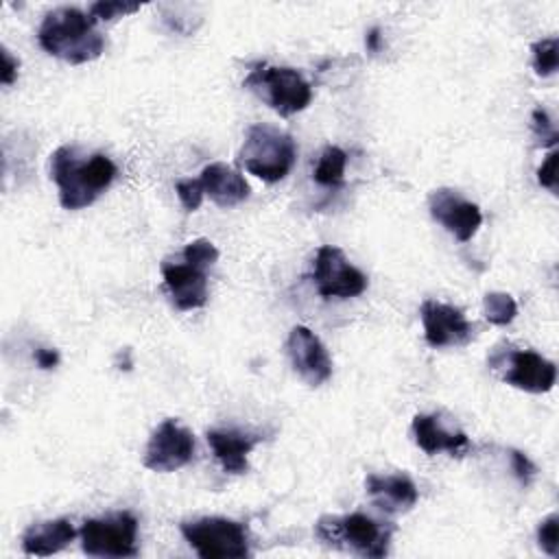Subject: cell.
I'll return each mask as SVG.
<instances>
[{
	"label": "cell",
	"mask_w": 559,
	"mask_h": 559,
	"mask_svg": "<svg viewBox=\"0 0 559 559\" xmlns=\"http://www.w3.org/2000/svg\"><path fill=\"white\" fill-rule=\"evenodd\" d=\"M509 459H511V467H513V474L518 476V480L522 485H528L535 476V465L531 463V459L526 454H522L520 450H509Z\"/></svg>",
	"instance_id": "29"
},
{
	"label": "cell",
	"mask_w": 559,
	"mask_h": 559,
	"mask_svg": "<svg viewBox=\"0 0 559 559\" xmlns=\"http://www.w3.org/2000/svg\"><path fill=\"white\" fill-rule=\"evenodd\" d=\"M194 437L177 419H164L151 435L144 450V467L153 472H175L192 461Z\"/></svg>",
	"instance_id": "9"
},
{
	"label": "cell",
	"mask_w": 559,
	"mask_h": 559,
	"mask_svg": "<svg viewBox=\"0 0 559 559\" xmlns=\"http://www.w3.org/2000/svg\"><path fill=\"white\" fill-rule=\"evenodd\" d=\"M181 535L203 559H227L249 555V535L245 524L227 518H199L179 524Z\"/></svg>",
	"instance_id": "6"
},
{
	"label": "cell",
	"mask_w": 559,
	"mask_h": 559,
	"mask_svg": "<svg viewBox=\"0 0 559 559\" xmlns=\"http://www.w3.org/2000/svg\"><path fill=\"white\" fill-rule=\"evenodd\" d=\"M295 157L297 146L293 135L262 122L247 129V138L238 153V162L266 183L282 181L290 173Z\"/></svg>",
	"instance_id": "4"
},
{
	"label": "cell",
	"mask_w": 559,
	"mask_h": 559,
	"mask_svg": "<svg viewBox=\"0 0 559 559\" xmlns=\"http://www.w3.org/2000/svg\"><path fill=\"white\" fill-rule=\"evenodd\" d=\"M81 548L90 557H135L138 520L129 511L107 518L85 520L81 526Z\"/></svg>",
	"instance_id": "7"
},
{
	"label": "cell",
	"mask_w": 559,
	"mask_h": 559,
	"mask_svg": "<svg viewBox=\"0 0 559 559\" xmlns=\"http://www.w3.org/2000/svg\"><path fill=\"white\" fill-rule=\"evenodd\" d=\"M531 127H533V133L539 138V142L544 146H555L559 135H557V129L555 124L550 122V116L546 109L542 107H535L533 109V116H531Z\"/></svg>",
	"instance_id": "26"
},
{
	"label": "cell",
	"mask_w": 559,
	"mask_h": 559,
	"mask_svg": "<svg viewBox=\"0 0 559 559\" xmlns=\"http://www.w3.org/2000/svg\"><path fill=\"white\" fill-rule=\"evenodd\" d=\"M424 336L430 347L448 345H467L474 336V325L465 319L461 308L426 299L419 308Z\"/></svg>",
	"instance_id": "13"
},
{
	"label": "cell",
	"mask_w": 559,
	"mask_h": 559,
	"mask_svg": "<svg viewBox=\"0 0 559 559\" xmlns=\"http://www.w3.org/2000/svg\"><path fill=\"white\" fill-rule=\"evenodd\" d=\"M430 216L443 225L459 242H467L476 236L483 214L480 207L467 199H463L452 188H439L428 199Z\"/></svg>",
	"instance_id": "12"
},
{
	"label": "cell",
	"mask_w": 559,
	"mask_h": 559,
	"mask_svg": "<svg viewBox=\"0 0 559 559\" xmlns=\"http://www.w3.org/2000/svg\"><path fill=\"white\" fill-rule=\"evenodd\" d=\"M345 166H347V153L338 146H325L317 166H314V181L325 188H338L345 179Z\"/></svg>",
	"instance_id": "20"
},
{
	"label": "cell",
	"mask_w": 559,
	"mask_h": 559,
	"mask_svg": "<svg viewBox=\"0 0 559 559\" xmlns=\"http://www.w3.org/2000/svg\"><path fill=\"white\" fill-rule=\"evenodd\" d=\"M118 168L103 155L94 153L81 159L74 146H59L50 155V179L59 188L63 210H83L92 205L114 181Z\"/></svg>",
	"instance_id": "1"
},
{
	"label": "cell",
	"mask_w": 559,
	"mask_h": 559,
	"mask_svg": "<svg viewBox=\"0 0 559 559\" xmlns=\"http://www.w3.org/2000/svg\"><path fill=\"white\" fill-rule=\"evenodd\" d=\"M557 159H559V153L557 151H550L544 159V164L537 168V181L539 186L557 192Z\"/></svg>",
	"instance_id": "28"
},
{
	"label": "cell",
	"mask_w": 559,
	"mask_h": 559,
	"mask_svg": "<svg viewBox=\"0 0 559 559\" xmlns=\"http://www.w3.org/2000/svg\"><path fill=\"white\" fill-rule=\"evenodd\" d=\"M485 319L493 325H509L518 314V304L509 293H487L483 297Z\"/></svg>",
	"instance_id": "21"
},
{
	"label": "cell",
	"mask_w": 559,
	"mask_h": 559,
	"mask_svg": "<svg viewBox=\"0 0 559 559\" xmlns=\"http://www.w3.org/2000/svg\"><path fill=\"white\" fill-rule=\"evenodd\" d=\"M201 183H203V192L218 205V207H234L238 203H242L245 199H249V183L245 181V177L223 164V162H212L201 170Z\"/></svg>",
	"instance_id": "16"
},
{
	"label": "cell",
	"mask_w": 559,
	"mask_h": 559,
	"mask_svg": "<svg viewBox=\"0 0 559 559\" xmlns=\"http://www.w3.org/2000/svg\"><path fill=\"white\" fill-rule=\"evenodd\" d=\"M533 52V68L539 76H550L555 74L557 66H559V57H557V37H544L537 39L531 46Z\"/></svg>",
	"instance_id": "22"
},
{
	"label": "cell",
	"mask_w": 559,
	"mask_h": 559,
	"mask_svg": "<svg viewBox=\"0 0 559 559\" xmlns=\"http://www.w3.org/2000/svg\"><path fill=\"white\" fill-rule=\"evenodd\" d=\"M175 190H177V197H179L181 205H183L188 212H194V210L201 207V201H203V197H205L201 179H183V181H177Z\"/></svg>",
	"instance_id": "27"
},
{
	"label": "cell",
	"mask_w": 559,
	"mask_h": 559,
	"mask_svg": "<svg viewBox=\"0 0 559 559\" xmlns=\"http://www.w3.org/2000/svg\"><path fill=\"white\" fill-rule=\"evenodd\" d=\"M35 362H37L41 369H52V367H57V362H59V354H57V349L37 347V349H35Z\"/></svg>",
	"instance_id": "31"
},
{
	"label": "cell",
	"mask_w": 559,
	"mask_h": 559,
	"mask_svg": "<svg viewBox=\"0 0 559 559\" xmlns=\"http://www.w3.org/2000/svg\"><path fill=\"white\" fill-rule=\"evenodd\" d=\"M242 85L258 94L280 116L304 111L312 100L310 83L295 68L255 63Z\"/></svg>",
	"instance_id": "5"
},
{
	"label": "cell",
	"mask_w": 559,
	"mask_h": 559,
	"mask_svg": "<svg viewBox=\"0 0 559 559\" xmlns=\"http://www.w3.org/2000/svg\"><path fill=\"white\" fill-rule=\"evenodd\" d=\"M207 443L227 474H245L249 469V452L260 441L258 435L240 430H207Z\"/></svg>",
	"instance_id": "17"
},
{
	"label": "cell",
	"mask_w": 559,
	"mask_h": 559,
	"mask_svg": "<svg viewBox=\"0 0 559 559\" xmlns=\"http://www.w3.org/2000/svg\"><path fill=\"white\" fill-rule=\"evenodd\" d=\"M39 46L68 63H87L103 55L105 39L96 31V20L76 7H59L46 13L37 31Z\"/></svg>",
	"instance_id": "2"
},
{
	"label": "cell",
	"mask_w": 559,
	"mask_h": 559,
	"mask_svg": "<svg viewBox=\"0 0 559 559\" xmlns=\"http://www.w3.org/2000/svg\"><path fill=\"white\" fill-rule=\"evenodd\" d=\"M0 57H2L0 81H2V85H11V83L15 81V76H17V68H20V63H17V59H13V57H11V52H9L7 48H2V50H0Z\"/></svg>",
	"instance_id": "30"
},
{
	"label": "cell",
	"mask_w": 559,
	"mask_h": 559,
	"mask_svg": "<svg viewBox=\"0 0 559 559\" xmlns=\"http://www.w3.org/2000/svg\"><path fill=\"white\" fill-rule=\"evenodd\" d=\"M183 260L199 266V269H207L218 260V249L214 247V242H210L207 238H197L192 242L186 245L183 249Z\"/></svg>",
	"instance_id": "23"
},
{
	"label": "cell",
	"mask_w": 559,
	"mask_h": 559,
	"mask_svg": "<svg viewBox=\"0 0 559 559\" xmlns=\"http://www.w3.org/2000/svg\"><path fill=\"white\" fill-rule=\"evenodd\" d=\"M489 365L491 367L502 365L504 367L502 380L526 393H546L555 386V380H557L555 362H550L548 358H544L533 349H515V352H509L504 358L493 356Z\"/></svg>",
	"instance_id": "10"
},
{
	"label": "cell",
	"mask_w": 559,
	"mask_h": 559,
	"mask_svg": "<svg viewBox=\"0 0 559 559\" xmlns=\"http://www.w3.org/2000/svg\"><path fill=\"white\" fill-rule=\"evenodd\" d=\"M380 28L378 26H373L369 33H367V50H371V52H378L380 50Z\"/></svg>",
	"instance_id": "32"
},
{
	"label": "cell",
	"mask_w": 559,
	"mask_h": 559,
	"mask_svg": "<svg viewBox=\"0 0 559 559\" xmlns=\"http://www.w3.org/2000/svg\"><path fill=\"white\" fill-rule=\"evenodd\" d=\"M314 535L332 548L380 559L389 552L393 526L378 522L365 513L323 515L314 526Z\"/></svg>",
	"instance_id": "3"
},
{
	"label": "cell",
	"mask_w": 559,
	"mask_h": 559,
	"mask_svg": "<svg viewBox=\"0 0 559 559\" xmlns=\"http://www.w3.org/2000/svg\"><path fill=\"white\" fill-rule=\"evenodd\" d=\"M312 280L323 299H349L367 288V275L345 258L343 249L332 245L317 249Z\"/></svg>",
	"instance_id": "8"
},
{
	"label": "cell",
	"mask_w": 559,
	"mask_h": 559,
	"mask_svg": "<svg viewBox=\"0 0 559 559\" xmlns=\"http://www.w3.org/2000/svg\"><path fill=\"white\" fill-rule=\"evenodd\" d=\"M286 354L293 371L308 384L321 386L332 376V360L319 336L306 328L295 325L286 338Z\"/></svg>",
	"instance_id": "11"
},
{
	"label": "cell",
	"mask_w": 559,
	"mask_h": 559,
	"mask_svg": "<svg viewBox=\"0 0 559 559\" xmlns=\"http://www.w3.org/2000/svg\"><path fill=\"white\" fill-rule=\"evenodd\" d=\"M162 275L173 304L179 310H194L207 301V275L190 262H162Z\"/></svg>",
	"instance_id": "14"
},
{
	"label": "cell",
	"mask_w": 559,
	"mask_h": 559,
	"mask_svg": "<svg viewBox=\"0 0 559 559\" xmlns=\"http://www.w3.org/2000/svg\"><path fill=\"white\" fill-rule=\"evenodd\" d=\"M76 531L66 518L57 520H46L31 524L24 535H22V550L26 555H37V557H48L59 550H63L72 539Z\"/></svg>",
	"instance_id": "19"
},
{
	"label": "cell",
	"mask_w": 559,
	"mask_h": 559,
	"mask_svg": "<svg viewBox=\"0 0 559 559\" xmlns=\"http://www.w3.org/2000/svg\"><path fill=\"white\" fill-rule=\"evenodd\" d=\"M413 437L415 443L426 454L450 452L452 456H461L469 448V439L465 432H450L443 428L437 415H415L413 417Z\"/></svg>",
	"instance_id": "18"
},
{
	"label": "cell",
	"mask_w": 559,
	"mask_h": 559,
	"mask_svg": "<svg viewBox=\"0 0 559 559\" xmlns=\"http://www.w3.org/2000/svg\"><path fill=\"white\" fill-rule=\"evenodd\" d=\"M142 4L138 2H120V0H109V2H94L90 7V17L92 20H103V22H109V20H116V17H122V15H129V13H135L140 11Z\"/></svg>",
	"instance_id": "24"
},
{
	"label": "cell",
	"mask_w": 559,
	"mask_h": 559,
	"mask_svg": "<svg viewBox=\"0 0 559 559\" xmlns=\"http://www.w3.org/2000/svg\"><path fill=\"white\" fill-rule=\"evenodd\" d=\"M557 539H559V515L550 513L537 526V544L546 555L557 557V552H559V542Z\"/></svg>",
	"instance_id": "25"
},
{
	"label": "cell",
	"mask_w": 559,
	"mask_h": 559,
	"mask_svg": "<svg viewBox=\"0 0 559 559\" xmlns=\"http://www.w3.org/2000/svg\"><path fill=\"white\" fill-rule=\"evenodd\" d=\"M367 493L384 513H404L415 507L419 493L415 483L406 474L378 476L369 474L365 480Z\"/></svg>",
	"instance_id": "15"
}]
</instances>
